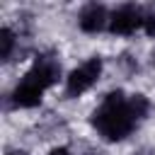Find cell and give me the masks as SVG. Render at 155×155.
Here are the masks:
<instances>
[{
    "label": "cell",
    "instance_id": "cell-1",
    "mask_svg": "<svg viewBox=\"0 0 155 155\" xmlns=\"http://www.w3.org/2000/svg\"><path fill=\"white\" fill-rule=\"evenodd\" d=\"M140 119L131 109V99L124 92H109L92 114V126L107 140H124Z\"/></svg>",
    "mask_w": 155,
    "mask_h": 155
},
{
    "label": "cell",
    "instance_id": "cell-2",
    "mask_svg": "<svg viewBox=\"0 0 155 155\" xmlns=\"http://www.w3.org/2000/svg\"><path fill=\"white\" fill-rule=\"evenodd\" d=\"M99 73H102V61H99V58L85 61L82 65H78V68L68 75V80H65V94H68V97H78V94L87 92V90L97 82Z\"/></svg>",
    "mask_w": 155,
    "mask_h": 155
},
{
    "label": "cell",
    "instance_id": "cell-3",
    "mask_svg": "<svg viewBox=\"0 0 155 155\" xmlns=\"http://www.w3.org/2000/svg\"><path fill=\"white\" fill-rule=\"evenodd\" d=\"M140 27H143V10L136 5H121L109 17V29L111 34H119V36H128Z\"/></svg>",
    "mask_w": 155,
    "mask_h": 155
},
{
    "label": "cell",
    "instance_id": "cell-4",
    "mask_svg": "<svg viewBox=\"0 0 155 155\" xmlns=\"http://www.w3.org/2000/svg\"><path fill=\"white\" fill-rule=\"evenodd\" d=\"M44 85L36 80V78H31L29 73L22 78V82L15 87V92H12V102L17 104V107H24V109H29V107H36L39 102H41V94H44Z\"/></svg>",
    "mask_w": 155,
    "mask_h": 155
},
{
    "label": "cell",
    "instance_id": "cell-5",
    "mask_svg": "<svg viewBox=\"0 0 155 155\" xmlns=\"http://www.w3.org/2000/svg\"><path fill=\"white\" fill-rule=\"evenodd\" d=\"M78 24H80L82 31H87V34H97V31H102V29L109 24V15H107L104 5L90 2V5L82 7V12H80V17H78Z\"/></svg>",
    "mask_w": 155,
    "mask_h": 155
},
{
    "label": "cell",
    "instance_id": "cell-6",
    "mask_svg": "<svg viewBox=\"0 0 155 155\" xmlns=\"http://www.w3.org/2000/svg\"><path fill=\"white\" fill-rule=\"evenodd\" d=\"M12 44H15V36H12V31H10L7 27H2V29H0V56H2V58H7V56H10V51H12Z\"/></svg>",
    "mask_w": 155,
    "mask_h": 155
},
{
    "label": "cell",
    "instance_id": "cell-7",
    "mask_svg": "<svg viewBox=\"0 0 155 155\" xmlns=\"http://www.w3.org/2000/svg\"><path fill=\"white\" fill-rule=\"evenodd\" d=\"M143 29L150 36H155V5H148L143 10Z\"/></svg>",
    "mask_w": 155,
    "mask_h": 155
},
{
    "label": "cell",
    "instance_id": "cell-8",
    "mask_svg": "<svg viewBox=\"0 0 155 155\" xmlns=\"http://www.w3.org/2000/svg\"><path fill=\"white\" fill-rule=\"evenodd\" d=\"M51 155H68V150H63V148H58V150H53Z\"/></svg>",
    "mask_w": 155,
    "mask_h": 155
}]
</instances>
